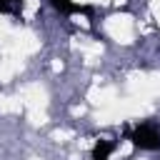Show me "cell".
I'll list each match as a JSON object with an SVG mask.
<instances>
[{"instance_id":"1","label":"cell","mask_w":160,"mask_h":160,"mask_svg":"<svg viewBox=\"0 0 160 160\" xmlns=\"http://www.w3.org/2000/svg\"><path fill=\"white\" fill-rule=\"evenodd\" d=\"M130 140H132V145L140 148V150H160V132H158V128L150 125V122L138 125V128L130 132Z\"/></svg>"},{"instance_id":"2","label":"cell","mask_w":160,"mask_h":160,"mask_svg":"<svg viewBox=\"0 0 160 160\" xmlns=\"http://www.w3.org/2000/svg\"><path fill=\"white\" fill-rule=\"evenodd\" d=\"M50 2H52V8H55V10H60L62 15H75V12L90 15V12H92L88 5H78V2H72V0H50Z\"/></svg>"},{"instance_id":"3","label":"cell","mask_w":160,"mask_h":160,"mask_svg":"<svg viewBox=\"0 0 160 160\" xmlns=\"http://www.w3.org/2000/svg\"><path fill=\"white\" fill-rule=\"evenodd\" d=\"M115 148H118L115 140H98L95 148H92V160H108Z\"/></svg>"},{"instance_id":"4","label":"cell","mask_w":160,"mask_h":160,"mask_svg":"<svg viewBox=\"0 0 160 160\" xmlns=\"http://www.w3.org/2000/svg\"><path fill=\"white\" fill-rule=\"evenodd\" d=\"M0 12L20 15V12H22V0H0Z\"/></svg>"}]
</instances>
